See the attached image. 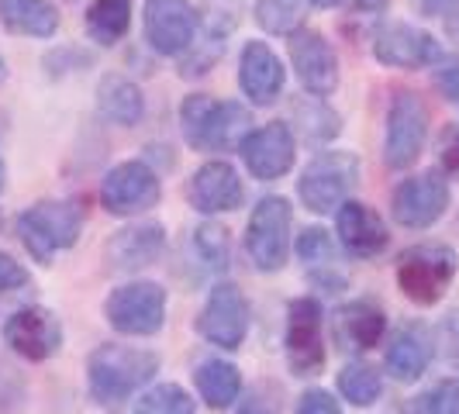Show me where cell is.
I'll return each mask as SVG.
<instances>
[{"label": "cell", "mask_w": 459, "mask_h": 414, "mask_svg": "<svg viewBox=\"0 0 459 414\" xmlns=\"http://www.w3.org/2000/svg\"><path fill=\"white\" fill-rule=\"evenodd\" d=\"M160 369V359L149 349L135 345H97L87 359V380L97 404H117L142 391Z\"/></svg>", "instance_id": "cell-1"}, {"label": "cell", "mask_w": 459, "mask_h": 414, "mask_svg": "<svg viewBox=\"0 0 459 414\" xmlns=\"http://www.w3.org/2000/svg\"><path fill=\"white\" fill-rule=\"evenodd\" d=\"M180 125L190 149L197 152H229L246 142L249 132V111L231 104V100H214L207 93H190L180 104Z\"/></svg>", "instance_id": "cell-2"}, {"label": "cell", "mask_w": 459, "mask_h": 414, "mask_svg": "<svg viewBox=\"0 0 459 414\" xmlns=\"http://www.w3.org/2000/svg\"><path fill=\"white\" fill-rule=\"evenodd\" d=\"M80 229H83V214L69 201H42V204L28 207L18 218L24 249L42 266H48L59 249H69L80 238Z\"/></svg>", "instance_id": "cell-3"}, {"label": "cell", "mask_w": 459, "mask_h": 414, "mask_svg": "<svg viewBox=\"0 0 459 414\" xmlns=\"http://www.w3.org/2000/svg\"><path fill=\"white\" fill-rule=\"evenodd\" d=\"M453 276H456V253L449 246H436V242L411 246L397 259V283L404 298L421 307L438 304L442 294L449 290Z\"/></svg>", "instance_id": "cell-4"}, {"label": "cell", "mask_w": 459, "mask_h": 414, "mask_svg": "<svg viewBox=\"0 0 459 414\" xmlns=\"http://www.w3.org/2000/svg\"><path fill=\"white\" fill-rule=\"evenodd\" d=\"M356 180H359V160L352 152H322L318 160L307 162L304 173H300V204L307 211H315V214L339 211Z\"/></svg>", "instance_id": "cell-5"}, {"label": "cell", "mask_w": 459, "mask_h": 414, "mask_svg": "<svg viewBox=\"0 0 459 414\" xmlns=\"http://www.w3.org/2000/svg\"><path fill=\"white\" fill-rule=\"evenodd\" d=\"M290 201L287 197H263L253 207L249 229H246V253L255 263V270L276 273L287 263L290 249Z\"/></svg>", "instance_id": "cell-6"}, {"label": "cell", "mask_w": 459, "mask_h": 414, "mask_svg": "<svg viewBox=\"0 0 459 414\" xmlns=\"http://www.w3.org/2000/svg\"><path fill=\"white\" fill-rule=\"evenodd\" d=\"M104 315L121 335H156L166 322V290L149 280L125 283L108 298Z\"/></svg>", "instance_id": "cell-7"}, {"label": "cell", "mask_w": 459, "mask_h": 414, "mask_svg": "<svg viewBox=\"0 0 459 414\" xmlns=\"http://www.w3.org/2000/svg\"><path fill=\"white\" fill-rule=\"evenodd\" d=\"M287 363L294 369V376H318L325 369V311L315 298L290 300Z\"/></svg>", "instance_id": "cell-8"}, {"label": "cell", "mask_w": 459, "mask_h": 414, "mask_svg": "<svg viewBox=\"0 0 459 414\" xmlns=\"http://www.w3.org/2000/svg\"><path fill=\"white\" fill-rule=\"evenodd\" d=\"M429 135V108L425 100L411 91H401L391 100L387 111V142H384V160L391 169H408Z\"/></svg>", "instance_id": "cell-9"}, {"label": "cell", "mask_w": 459, "mask_h": 414, "mask_svg": "<svg viewBox=\"0 0 459 414\" xmlns=\"http://www.w3.org/2000/svg\"><path fill=\"white\" fill-rule=\"evenodd\" d=\"M160 197H162L160 177L138 160L115 166V169L104 177V184H100V201H104V207H108L111 214H117V218L142 214V211L160 204Z\"/></svg>", "instance_id": "cell-10"}, {"label": "cell", "mask_w": 459, "mask_h": 414, "mask_svg": "<svg viewBox=\"0 0 459 414\" xmlns=\"http://www.w3.org/2000/svg\"><path fill=\"white\" fill-rule=\"evenodd\" d=\"M394 221L404 229H429L449 207V184L438 169L411 177L394 190Z\"/></svg>", "instance_id": "cell-11"}, {"label": "cell", "mask_w": 459, "mask_h": 414, "mask_svg": "<svg viewBox=\"0 0 459 414\" xmlns=\"http://www.w3.org/2000/svg\"><path fill=\"white\" fill-rule=\"evenodd\" d=\"M249 332V304L235 283H218L201 311V335L218 349H238Z\"/></svg>", "instance_id": "cell-12"}, {"label": "cell", "mask_w": 459, "mask_h": 414, "mask_svg": "<svg viewBox=\"0 0 459 414\" xmlns=\"http://www.w3.org/2000/svg\"><path fill=\"white\" fill-rule=\"evenodd\" d=\"M290 63L298 69L300 87L315 97H328L339 87V56L322 31L300 28L290 35Z\"/></svg>", "instance_id": "cell-13"}, {"label": "cell", "mask_w": 459, "mask_h": 414, "mask_svg": "<svg viewBox=\"0 0 459 414\" xmlns=\"http://www.w3.org/2000/svg\"><path fill=\"white\" fill-rule=\"evenodd\" d=\"M197 14L190 0H149L145 4V39L160 56H180L194 46Z\"/></svg>", "instance_id": "cell-14"}, {"label": "cell", "mask_w": 459, "mask_h": 414, "mask_svg": "<svg viewBox=\"0 0 459 414\" xmlns=\"http://www.w3.org/2000/svg\"><path fill=\"white\" fill-rule=\"evenodd\" d=\"M238 152H242L246 169L255 180H280L294 166L298 142H294V132L283 121H273V125H263V128L249 132L246 142L238 145Z\"/></svg>", "instance_id": "cell-15"}, {"label": "cell", "mask_w": 459, "mask_h": 414, "mask_svg": "<svg viewBox=\"0 0 459 414\" xmlns=\"http://www.w3.org/2000/svg\"><path fill=\"white\" fill-rule=\"evenodd\" d=\"M4 339H7V345H11L18 356L31 359V363H42V359L59 352V345H63V328L56 322V315L46 311V307H22V311H14V315L7 318Z\"/></svg>", "instance_id": "cell-16"}, {"label": "cell", "mask_w": 459, "mask_h": 414, "mask_svg": "<svg viewBox=\"0 0 459 414\" xmlns=\"http://www.w3.org/2000/svg\"><path fill=\"white\" fill-rule=\"evenodd\" d=\"M373 56L384 66L418 69V66H429V63H438V42L429 31L414 28V24L387 22L377 31V39H373Z\"/></svg>", "instance_id": "cell-17"}, {"label": "cell", "mask_w": 459, "mask_h": 414, "mask_svg": "<svg viewBox=\"0 0 459 414\" xmlns=\"http://www.w3.org/2000/svg\"><path fill=\"white\" fill-rule=\"evenodd\" d=\"M283 80H287V73H283V63H280V56L273 48L266 42H246L242 59H238V87H242V93L253 104L266 108L283 93Z\"/></svg>", "instance_id": "cell-18"}, {"label": "cell", "mask_w": 459, "mask_h": 414, "mask_svg": "<svg viewBox=\"0 0 459 414\" xmlns=\"http://www.w3.org/2000/svg\"><path fill=\"white\" fill-rule=\"evenodd\" d=\"M190 204L197 207L201 214H221V211H235L242 204V180L235 173V166L225 160L204 162L194 180L186 186Z\"/></svg>", "instance_id": "cell-19"}, {"label": "cell", "mask_w": 459, "mask_h": 414, "mask_svg": "<svg viewBox=\"0 0 459 414\" xmlns=\"http://www.w3.org/2000/svg\"><path fill=\"white\" fill-rule=\"evenodd\" d=\"M339 238H342V249L352 259H373L391 242L384 218L373 207L359 204V201H345L339 207Z\"/></svg>", "instance_id": "cell-20"}, {"label": "cell", "mask_w": 459, "mask_h": 414, "mask_svg": "<svg viewBox=\"0 0 459 414\" xmlns=\"http://www.w3.org/2000/svg\"><path fill=\"white\" fill-rule=\"evenodd\" d=\"M335 342L352 352H367L373 345L384 342V332H387V318L384 311L373 304V300H352L335 311Z\"/></svg>", "instance_id": "cell-21"}, {"label": "cell", "mask_w": 459, "mask_h": 414, "mask_svg": "<svg viewBox=\"0 0 459 414\" xmlns=\"http://www.w3.org/2000/svg\"><path fill=\"white\" fill-rule=\"evenodd\" d=\"M162 246H166V231L156 221H142L132 229L115 231V238L108 242V263L115 270H142V266H152L160 259Z\"/></svg>", "instance_id": "cell-22"}, {"label": "cell", "mask_w": 459, "mask_h": 414, "mask_svg": "<svg viewBox=\"0 0 459 414\" xmlns=\"http://www.w3.org/2000/svg\"><path fill=\"white\" fill-rule=\"evenodd\" d=\"M97 108H100V115L108 117V121H115V125H138L142 115H145V97H142V91L128 76L108 73L97 83Z\"/></svg>", "instance_id": "cell-23"}, {"label": "cell", "mask_w": 459, "mask_h": 414, "mask_svg": "<svg viewBox=\"0 0 459 414\" xmlns=\"http://www.w3.org/2000/svg\"><path fill=\"white\" fill-rule=\"evenodd\" d=\"M0 22L14 35L52 39L59 31V11L48 0H0Z\"/></svg>", "instance_id": "cell-24"}, {"label": "cell", "mask_w": 459, "mask_h": 414, "mask_svg": "<svg viewBox=\"0 0 459 414\" xmlns=\"http://www.w3.org/2000/svg\"><path fill=\"white\" fill-rule=\"evenodd\" d=\"M429 359H432V345L421 328H401L387 345V369L401 384L418 380L429 369Z\"/></svg>", "instance_id": "cell-25"}, {"label": "cell", "mask_w": 459, "mask_h": 414, "mask_svg": "<svg viewBox=\"0 0 459 414\" xmlns=\"http://www.w3.org/2000/svg\"><path fill=\"white\" fill-rule=\"evenodd\" d=\"M197 393L204 397L207 408H214V411H225L231 408L235 401H238V393H242V373L225 363V359H207L197 367Z\"/></svg>", "instance_id": "cell-26"}, {"label": "cell", "mask_w": 459, "mask_h": 414, "mask_svg": "<svg viewBox=\"0 0 459 414\" xmlns=\"http://www.w3.org/2000/svg\"><path fill=\"white\" fill-rule=\"evenodd\" d=\"M132 24V0H93L87 11V35L97 46H115Z\"/></svg>", "instance_id": "cell-27"}, {"label": "cell", "mask_w": 459, "mask_h": 414, "mask_svg": "<svg viewBox=\"0 0 459 414\" xmlns=\"http://www.w3.org/2000/svg\"><path fill=\"white\" fill-rule=\"evenodd\" d=\"M311 0H259L255 4V22L270 35H294L304 24V11Z\"/></svg>", "instance_id": "cell-28"}, {"label": "cell", "mask_w": 459, "mask_h": 414, "mask_svg": "<svg viewBox=\"0 0 459 414\" xmlns=\"http://www.w3.org/2000/svg\"><path fill=\"white\" fill-rule=\"evenodd\" d=\"M339 391H342L345 401H352L359 408H369L380 397V391H384V380H380V373L369 363H349L339 373Z\"/></svg>", "instance_id": "cell-29"}, {"label": "cell", "mask_w": 459, "mask_h": 414, "mask_svg": "<svg viewBox=\"0 0 459 414\" xmlns=\"http://www.w3.org/2000/svg\"><path fill=\"white\" fill-rule=\"evenodd\" d=\"M135 414H194V401L177 384H160L135 401Z\"/></svg>", "instance_id": "cell-30"}, {"label": "cell", "mask_w": 459, "mask_h": 414, "mask_svg": "<svg viewBox=\"0 0 459 414\" xmlns=\"http://www.w3.org/2000/svg\"><path fill=\"white\" fill-rule=\"evenodd\" d=\"M298 255L307 263V266H325V270H332V259H335V246H332V238H328V231L325 229H304L298 238Z\"/></svg>", "instance_id": "cell-31"}, {"label": "cell", "mask_w": 459, "mask_h": 414, "mask_svg": "<svg viewBox=\"0 0 459 414\" xmlns=\"http://www.w3.org/2000/svg\"><path fill=\"white\" fill-rule=\"evenodd\" d=\"M197 249L211 266L225 270L229 266V231L218 229V225H201L197 229Z\"/></svg>", "instance_id": "cell-32"}, {"label": "cell", "mask_w": 459, "mask_h": 414, "mask_svg": "<svg viewBox=\"0 0 459 414\" xmlns=\"http://www.w3.org/2000/svg\"><path fill=\"white\" fill-rule=\"evenodd\" d=\"M421 414H459V380H442L421 397Z\"/></svg>", "instance_id": "cell-33"}, {"label": "cell", "mask_w": 459, "mask_h": 414, "mask_svg": "<svg viewBox=\"0 0 459 414\" xmlns=\"http://www.w3.org/2000/svg\"><path fill=\"white\" fill-rule=\"evenodd\" d=\"M438 349L449 367L459 369V311H449L438 324Z\"/></svg>", "instance_id": "cell-34"}, {"label": "cell", "mask_w": 459, "mask_h": 414, "mask_svg": "<svg viewBox=\"0 0 459 414\" xmlns=\"http://www.w3.org/2000/svg\"><path fill=\"white\" fill-rule=\"evenodd\" d=\"M298 414H342V408H339V401L328 391H318V387H315V391L300 393Z\"/></svg>", "instance_id": "cell-35"}, {"label": "cell", "mask_w": 459, "mask_h": 414, "mask_svg": "<svg viewBox=\"0 0 459 414\" xmlns=\"http://www.w3.org/2000/svg\"><path fill=\"white\" fill-rule=\"evenodd\" d=\"M438 160H442V169L459 180V125H453V128H446V132H442Z\"/></svg>", "instance_id": "cell-36"}, {"label": "cell", "mask_w": 459, "mask_h": 414, "mask_svg": "<svg viewBox=\"0 0 459 414\" xmlns=\"http://www.w3.org/2000/svg\"><path fill=\"white\" fill-rule=\"evenodd\" d=\"M28 283V273H24V266L14 259V255L0 253V294H7V290H18Z\"/></svg>", "instance_id": "cell-37"}, {"label": "cell", "mask_w": 459, "mask_h": 414, "mask_svg": "<svg viewBox=\"0 0 459 414\" xmlns=\"http://www.w3.org/2000/svg\"><path fill=\"white\" fill-rule=\"evenodd\" d=\"M436 87L446 93V97H459V56H449V59L438 63Z\"/></svg>", "instance_id": "cell-38"}, {"label": "cell", "mask_w": 459, "mask_h": 414, "mask_svg": "<svg viewBox=\"0 0 459 414\" xmlns=\"http://www.w3.org/2000/svg\"><path fill=\"white\" fill-rule=\"evenodd\" d=\"M414 4L421 7V14H432V18L459 11V0H414Z\"/></svg>", "instance_id": "cell-39"}, {"label": "cell", "mask_w": 459, "mask_h": 414, "mask_svg": "<svg viewBox=\"0 0 459 414\" xmlns=\"http://www.w3.org/2000/svg\"><path fill=\"white\" fill-rule=\"evenodd\" d=\"M238 414H273V408L266 404V401H259V397H253V401H246V408Z\"/></svg>", "instance_id": "cell-40"}, {"label": "cell", "mask_w": 459, "mask_h": 414, "mask_svg": "<svg viewBox=\"0 0 459 414\" xmlns=\"http://www.w3.org/2000/svg\"><path fill=\"white\" fill-rule=\"evenodd\" d=\"M384 4H387V0H356V7H359V11H380Z\"/></svg>", "instance_id": "cell-41"}, {"label": "cell", "mask_w": 459, "mask_h": 414, "mask_svg": "<svg viewBox=\"0 0 459 414\" xmlns=\"http://www.w3.org/2000/svg\"><path fill=\"white\" fill-rule=\"evenodd\" d=\"M315 7H335V4H342V0H311Z\"/></svg>", "instance_id": "cell-42"}, {"label": "cell", "mask_w": 459, "mask_h": 414, "mask_svg": "<svg viewBox=\"0 0 459 414\" xmlns=\"http://www.w3.org/2000/svg\"><path fill=\"white\" fill-rule=\"evenodd\" d=\"M4 76H7V73H4V59H0V83H4Z\"/></svg>", "instance_id": "cell-43"}, {"label": "cell", "mask_w": 459, "mask_h": 414, "mask_svg": "<svg viewBox=\"0 0 459 414\" xmlns=\"http://www.w3.org/2000/svg\"><path fill=\"white\" fill-rule=\"evenodd\" d=\"M0 190H4V162H0Z\"/></svg>", "instance_id": "cell-44"}]
</instances>
